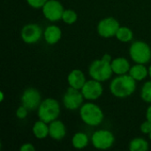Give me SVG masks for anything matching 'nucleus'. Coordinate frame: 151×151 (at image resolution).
<instances>
[{"mask_svg":"<svg viewBox=\"0 0 151 151\" xmlns=\"http://www.w3.org/2000/svg\"><path fill=\"white\" fill-rule=\"evenodd\" d=\"M0 101L1 102L4 101V93L3 92H0Z\"/></svg>","mask_w":151,"mask_h":151,"instance_id":"nucleus-29","label":"nucleus"},{"mask_svg":"<svg viewBox=\"0 0 151 151\" xmlns=\"http://www.w3.org/2000/svg\"><path fill=\"white\" fill-rule=\"evenodd\" d=\"M81 91L85 100L95 101L102 96L104 93V88L102 82L94 79H90L87 80V81L81 88Z\"/></svg>","mask_w":151,"mask_h":151,"instance_id":"nucleus-12","label":"nucleus"},{"mask_svg":"<svg viewBox=\"0 0 151 151\" xmlns=\"http://www.w3.org/2000/svg\"><path fill=\"white\" fill-rule=\"evenodd\" d=\"M89 138L87 134L83 132H77L72 137V145L76 150H82L88 147Z\"/></svg>","mask_w":151,"mask_h":151,"instance_id":"nucleus-19","label":"nucleus"},{"mask_svg":"<svg viewBox=\"0 0 151 151\" xmlns=\"http://www.w3.org/2000/svg\"><path fill=\"white\" fill-rule=\"evenodd\" d=\"M62 20L67 25H73L78 20V13L73 9H65Z\"/></svg>","mask_w":151,"mask_h":151,"instance_id":"nucleus-22","label":"nucleus"},{"mask_svg":"<svg viewBox=\"0 0 151 151\" xmlns=\"http://www.w3.org/2000/svg\"><path fill=\"white\" fill-rule=\"evenodd\" d=\"M129 56L135 64L146 65L151 60L150 46L143 41H134L129 47Z\"/></svg>","mask_w":151,"mask_h":151,"instance_id":"nucleus-5","label":"nucleus"},{"mask_svg":"<svg viewBox=\"0 0 151 151\" xmlns=\"http://www.w3.org/2000/svg\"><path fill=\"white\" fill-rule=\"evenodd\" d=\"M62 38V30L57 25H50L43 30V39L49 45L58 43Z\"/></svg>","mask_w":151,"mask_h":151,"instance_id":"nucleus-14","label":"nucleus"},{"mask_svg":"<svg viewBox=\"0 0 151 151\" xmlns=\"http://www.w3.org/2000/svg\"><path fill=\"white\" fill-rule=\"evenodd\" d=\"M20 37L25 43L34 44L43 37V30L36 23H28L21 28Z\"/></svg>","mask_w":151,"mask_h":151,"instance_id":"nucleus-9","label":"nucleus"},{"mask_svg":"<svg viewBox=\"0 0 151 151\" xmlns=\"http://www.w3.org/2000/svg\"><path fill=\"white\" fill-rule=\"evenodd\" d=\"M65 8L58 0H48L42 8V12L46 19L50 22H56L62 19Z\"/></svg>","mask_w":151,"mask_h":151,"instance_id":"nucleus-10","label":"nucleus"},{"mask_svg":"<svg viewBox=\"0 0 151 151\" xmlns=\"http://www.w3.org/2000/svg\"><path fill=\"white\" fill-rule=\"evenodd\" d=\"M128 74L136 81H142L149 76V68L143 64H135L131 65Z\"/></svg>","mask_w":151,"mask_h":151,"instance_id":"nucleus-17","label":"nucleus"},{"mask_svg":"<svg viewBox=\"0 0 151 151\" xmlns=\"http://www.w3.org/2000/svg\"><path fill=\"white\" fill-rule=\"evenodd\" d=\"M84 96L80 89L69 87L64 94L63 104L65 108L68 111H77L80 110L81 105L84 104Z\"/></svg>","mask_w":151,"mask_h":151,"instance_id":"nucleus-7","label":"nucleus"},{"mask_svg":"<svg viewBox=\"0 0 151 151\" xmlns=\"http://www.w3.org/2000/svg\"><path fill=\"white\" fill-rule=\"evenodd\" d=\"M60 112L61 108L58 101L51 97L43 99L37 109L38 119L48 124L58 119Z\"/></svg>","mask_w":151,"mask_h":151,"instance_id":"nucleus-4","label":"nucleus"},{"mask_svg":"<svg viewBox=\"0 0 151 151\" xmlns=\"http://www.w3.org/2000/svg\"><path fill=\"white\" fill-rule=\"evenodd\" d=\"M116 38L121 42H129L134 39V32L127 27L120 26L116 34Z\"/></svg>","mask_w":151,"mask_h":151,"instance_id":"nucleus-21","label":"nucleus"},{"mask_svg":"<svg viewBox=\"0 0 151 151\" xmlns=\"http://www.w3.org/2000/svg\"><path fill=\"white\" fill-rule=\"evenodd\" d=\"M149 137H150V142H151V132H150V134H149Z\"/></svg>","mask_w":151,"mask_h":151,"instance_id":"nucleus-31","label":"nucleus"},{"mask_svg":"<svg viewBox=\"0 0 151 151\" xmlns=\"http://www.w3.org/2000/svg\"><path fill=\"white\" fill-rule=\"evenodd\" d=\"M32 133L38 140H44L49 137V124L38 119L32 127Z\"/></svg>","mask_w":151,"mask_h":151,"instance_id":"nucleus-18","label":"nucleus"},{"mask_svg":"<svg viewBox=\"0 0 151 151\" xmlns=\"http://www.w3.org/2000/svg\"><path fill=\"white\" fill-rule=\"evenodd\" d=\"M29 111L25 107L23 106L22 104L20 106H19L16 110V117L19 119H25L27 117V114H28Z\"/></svg>","mask_w":151,"mask_h":151,"instance_id":"nucleus-24","label":"nucleus"},{"mask_svg":"<svg viewBox=\"0 0 151 151\" xmlns=\"http://www.w3.org/2000/svg\"><path fill=\"white\" fill-rule=\"evenodd\" d=\"M42 96L41 93L35 88H26L20 97V103L23 106H25L29 111H33L38 109L40 104L42 103Z\"/></svg>","mask_w":151,"mask_h":151,"instance_id":"nucleus-11","label":"nucleus"},{"mask_svg":"<svg viewBox=\"0 0 151 151\" xmlns=\"http://www.w3.org/2000/svg\"><path fill=\"white\" fill-rule=\"evenodd\" d=\"M79 112L82 122L89 127H98L104 119L103 110L93 102L84 103L80 108Z\"/></svg>","mask_w":151,"mask_h":151,"instance_id":"nucleus-3","label":"nucleus"},{"mask_svg":"<svg viewBox=\"0 0 151 151\" xmlns=\"http://www.w3.org/2000/svg\"><path fill=\"white\" fill-rule=\"evenodd\" d=\"M111 61L112 58L108 53L104 54L101 58L94 60L88 67V74L91 79L100 82L109 81L113 74Z\"/></svg>","mask_w":151,"mask_h":151,"instance_id":"nucleus-2","label":"nucleus"},{"mask_svg":"<svg viewBox=\"0 0 151 151\" xmlns=\"http://www.w3.org/2000/svg\"><path fill=\"white\" fill-rule=\"evenodd\" d=\"M128 149L130 151H147L150 149V145L144 138L136 137L129 142Z\"/></svg>","mask_w":151,"mask_h":151,"instance_id":"nucleus-20","label":"nucleus"},{"mask_svg":"<svg viewBox=\"0 0 151 151\" xmlns=\"http://www.w3.org/2000/svg\"><path fill=\"white\" fill-rule=\"evenodd\" d=\"M146 119L149 120L151 123V104L147 108V111H146Z\"/></svg>","mask_w":151,"mask_h":151,"instance_id":"nucleus-28","label":"nucleus"},{"mask_svg":"<svg viewBox=\"0 0 151 151\" xmlns=\"http://www.w3.org/2000/svg\"><path fill=\"white\" fill-rule=\"evenodd\" d=\"M120 27V24L118 19L113 17H106L102 19L96 27L98 35L103 38H111L116 36V34Z\"/></svg>","mask_w":151,"mask_h":151,"instance_id":"nucleus-8","label":"nucleus"},{"mask_svg":"<svg viewBox=\"0 0 151 151\" xmlns=\"http://www.w3.org/2000/svg\"><path fill=\"white\" fill-rule=\"evenodd\" d=\"M111 68H112V72L114 74L123 75V74H127L129 73L131 65L127 58L118 57V58H112Z\"/></svg>","mask_w":151,"mask_h":151,"instance_id":"nucleus-16","label":"nucleus"},{"mask_svg":"<svg viewBox=\"0 0 151 151\" xmlns=\"http://www.w3.org/2000/svg\"><path fill=\"white\" fill-rule=\"evenodd\" d=\"M86 81H87L86 75L80 69H73L68 73L67 83H68L69 87H72V88L81 90Z\"/></svg>","mask_w":151,"mask_h":151,"instance_id":"nucleus-15","label":"nucleus"},{"mask_svg":"<svg viewBox=\"0 0 151 151\" xmlns=\"http://www.w3.org/2000/svg\"><path fill=\"white\" fill-rule=\"evenodd\" d=\"M136 82L128 73L117 75L110 83V91L117 98H127L136 90Z\"/></svg>","mask_w":151,"mask_h":151,"instance_id":"nucleus-1","label":"nucleus"},{"mask_svg":"<svg viewBox=\"0 0 151 151\" xmlns=\"http://www.w3.org/2000/svg\"><path fill=\"white\" fill-rule=\"evenodd\" d=\"M149 76H150V78L151 80V65L149 66Z\"/></svg>","mask_w":151,"mask_h":151,"instance_id":"nucleus-30","label":"nucleus"},{"mask_svg":"<svg viewBox=\"0 0 151 151\" xmlns=\"http://www.w3.org/2000/svg\"><path fill=\"white\" fill-rule=\"evenodd\" d=\"M141 98L143 102L149 104H151V80L142 85L141 89Z\"/></svg>","mask_w":151,"mask_h":151,"instance_id":"nucleus-23","label":"nucleus"},{"mask_svg":"<svg viewBox=\"0 0 151 151\" xmlns=\"http://www.w3.org/2000/svg\"><path fill=\"white\" fill-rule=\"evenodd\" d=\"M91 142L95 149L99 150H106L113 146L115 142V136L110 130H96L91 136Z\"/></svg>","mask_w":151,"mask_h":151,"instance_id":"nucleus-6","label":"nucleus"},{"mask_svg":"<svg viewBox=\"0 0 151 151\" xmlns=\"http://www.w3.org/2000/svg\"><path fill=\"white\" fill-rule=\"evenodd\" d=\"M19 150L20 151H35V147L30 143V142H26V143H23L20 148H19Z\"/></svg>","mask_w":151,"mask_h":151,"instance_id":"nucleus-27","label":"nucleus"},{"mask_svg":"<svg viewBox=\"0 0 151 151\" xmlns=\"http://www.w3.org/2000/svg\"><path fill=\"white\" fill-rule=\"evenodd\" d=\"M66 135L65 125L58 119L49 123V137L54 141H61Z\"/></svg>","mask_w":151,"mask_h":151,"instance_id":"nucleus-13","label":"nucleus"},{"mask_svg":"<svg viewBox=\"0 0 151 151\" xmlns=\"http://www.w3.org/2000/svg\"><path fill=\"white\" fill-rule=\"evenodd\" d=\"M27 4L34 9H42L48 0H26Z\"/></svg>","mask_w":151,"mask_h":151,"instance_id":"nucleus-25","label":"nucleus"},{"mask_svg":"<svg viewBox=\"0 0 151 151\" xmlns=\"http://www.w3.org/2000/svg\"><path fill=\"white\" fill-rule=\"evenodd\" d=\"M140 130L143 134H150L151 132V123L149 120H145L140 126Z\"/></svg>","mask_w":151,"mask_h":151,"instance_id":"nucleus-26","label":"nucleus"}]
</instances>
